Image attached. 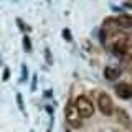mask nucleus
Masks as SVG:
<instances>
[{"label":"nucleus","mask_w":132,"mask_h":132,"mask_svg":"<svg viewBox=\"0 0 132 132\" xmlns=\"http://www.w3.org/2000/svg\"><path fill=\"white\" fill-rule=\"evenodd\" d=\"M74 107H76V111L79 112L81 117H91L93 112H94L93 102H91L88 97H84V96H79L76 101H74Z\"/></svg>","instance_id":"nucleus-1"},{"label":"nucleus","mask_w":132,"mask_h":132,"mask_svg":"<svg viewBox=\"0 0 132 132\" xmlns=\"http://www.w3.org/2000/svg\"><path fill=\"white\" fill-rule=\"evenodd\" d=\"M97 107H99V111H101L102 114H106V116H111L114 112V102H112V99H111L109 94H106V93L99 94Z\"/></svg>","instance_id":"nucleus-2"},{"label":"nucleus","mask_w":132,"mask_h":132,"mask_svg":"<svg viewBox=\"0 0 132 132\" xmlns=\"http://www.w3.org/2000/svg\"><path fill=\"white\" fill-rule=\"evenodd\" d=\"M64 117H66V122H68L71 127H74V129L81 127V116H79V112L76 111L74 104H69L68 107H66V111H64Z\"/></svg>","instance_id":"nucleus-3"},{"label":"nucleus","mask_w":132,"mask_h":132,"mask_svg":"<svg viewBox=\"0 0 132 132\" xmlns=\"http://www.w3.org/2000/svg\"><path fill=\"white\" fill-rule=\"evenodd\" d=\"M114 89H116V94L122 99H130L132 97V86L127 84V82H119V84H116Z\"/></svg>","instance_id":"nucleus-4"},{"label":"nucleus","mask_w":132,"mask_h":132,"mask_svg":"<svg viewBox=\"0 0 132 132\" xmlns=\"http://www.w3.org/2000/svg\"><path fill=\"white\" fill-rule=\"evenodd\" d=\"M119 76H121V69L114 68V66H107L104 69V78L107 81H116Z\"/></svg>","instance_id":"nucleus-5"},{"label":"nucleus","mask_w":132,"mask_h":132,"mask_svg":"<svg viewBox=\"0 0 132 132\" xmlns=\"http://www.w3.org/2000/svg\"><path fill=\"white\" fill-rule=\"evenodd\" d=\"M117 23L121 25L122 28H130L132 27V16H129V15H121L117 18Z\"/></svg>","instance_id":"nucleus-6"},{"label":"nucleus","mask_w":132,"mask_h":132,"mask_svg":"<svg viewBox=\"0 0 132 132\" xmlns=\"http://www.w3.org/2000/svg\"><path fill=\"white\" fill-rule=\"evenodd\" d=\"M23 45H25V48H27L28 51H31V43H30V38H28V36L23 38Z\"/></svg>","instance_id":"nucleus-7"},{"label":"nucleus","mask_w":132,"mask_h":132,"mask_svg":"<svg viewBox=\"0 0 132 132\" xmlns=\"http://www.w3.org/2000/svg\"><path fill=\"white\" fill-rule=\"evenodd\" d=\"M63 36L66 38V41H73V36H71V31L69 30H63Z\"/></svg>","instance_id":"nucleus-8"},{"label":"nucleus","mask_w":132,"mask_h":132,"mask_svg":"<svg viewBox=\"0 0 132 132\" xmlns=\"http://www.w3.org/2000/svg\"><path fill=\"white\" fill-rule=\"evenodd\" d=\"M27 76H28V69H27V66H22V81H27Z\"/></svg>","instance_id":"nucleus-9"},{"label":"nucleus","mask_w":132,"mask_h":132,"mask_svg":"<svg viewBox=\"0 0 132 132\" xmlns=\"http://www.w3.org/2000/svg\"><path fill=\"white\" fill-rule=\"evenodd\" d=\"M117 116H121V117H122V122H124V124H127V119H129V117H127V114L124 112V111H119Z\"/></svg>","instance_id":"nucleus-10"},{"label":"nucleus","mask_w":132,"mask_h":132,"mask_svg":"<svg viewBox=\"0 0 132 132\" xmlns=\"http://www.w3.org/2000/svg\"><path fill=\"white\" fill-rule=\"evenodd\" d=\"M16 102H18V107L23 111V99H22V94H16Z\"/></svg>","instance_id":"nucleus-11"},{"label":"nucleus","mask_w":132,"mask_h":132,"mask_svg":"<svg viewBox=\"0 0 132 132\" xmlns=\"http://www.w3.org/2000/svg\"><path fill=\"white\" fill-rule=\"evenodd\" d=\"M45 56H46V63L51 64V55H50V50H48V48L45 50Z\"/></svg>","instance_id":"nucleus-12"},{"label":"nucleus","mask_w":132,"mask_h":132,"mask_svg":"<svg viewBox=\"0 0 132 132\" xmlns=\"http://www.w3.org/2000/svg\"><path fill=\"white\" fill-rule=\"evenodd\" d=\"M8 76H10V69L5 68V71H3V81H7V79H8Z\"/></svg>","instance_id":"nucleus-13"}]
</instances>
